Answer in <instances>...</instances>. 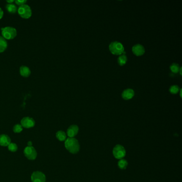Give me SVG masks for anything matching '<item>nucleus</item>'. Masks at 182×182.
<instances>
[{"label": "nucleus", "mask_w": 182, "mask_h": 182, "mask_svg": "<svg viewBox=\"0 0 182 182\" xmlns=\"http://www.w3.org/2000/svg\"><path fill=\"white\" fill-rule=\"evenodd\" d=\"M2 37L6 40L13 39L17 36V30L10 26H7L1 28Z\"/></svg>", "instance_id": "2"}, {"label": "nucleus", "mask_w": 182, "mask_h": 182, "mask_svg": "<svg viewBox=\"0 0 182 182\" xmlns=\"http://www.w3.org/2000/svg\"><path fill=\"white\" fill-rule=\"evenodd\" d=\"M3 11L2 10L1 7H0V19L2 18V17L3 16Z\"/></svg>", "instance_id": "24"}, {"label": "nucleus", "mask_w": 182, "mask_h": 182, "mask_svg": "<svg viewBox=\"0 0 182 182\" xmlns=\"http://www.w3.org/2000/svg\"><path fill=\"white\" fill-rule=\"evenodd\" d=\"M65 148L72 154H76L80 150V146L78 141L75 138L69 137L65 140Z\"/></svg>", "instance_id": "1"}, {"label": "nucleus", "mask_w": 182, "mask_h": 182, "mask_svg": "<svg viewBox=\"0 0 182 182\" xmlns=\"http://www.w3.org/2000/svg\"><path fill=\"white\" fill-rule=\"evenodd\" d=\"M7 2L8 3H13V2H15V1L14 0H7Z\"/></svg>", "instance_id": "26"}, {"label": "nucleus", "mask_w": 182, "mask_h": 182, "mask_svg": "<svg viewBox=\"0 0 182 182\" xmlns=\"http://www.w3.org/2000/svg\"><path fill=\"white\" fill-rule=\"evenodd\" d=\"M118 166L121 169H126L128 165V162L125 159H120L118 162Z\"/></svg>", "instance_id": "18"}, {"label": "nucleus", "mask_w": 182, "mask_h": 182, "mask_svg": "<svg viewBox=\"0 0 182 182\" xmlns=\"http://www.w3.org/2000/svg\"><path fill=\"white\" fill-rule=\"evenodd\" d=\"M17 11L19 16L22 18L28 19L32 16V9L30 6L26 4L20 6Z\"/></svg>", "instance_id": "4"}, {"label": "nucleus", "mask_w": 182, "mask_h": 182, "mask_svg": "<svg viewBox=\"0 0 182 182\" xmlns=\"http://www.w3.org/2000/svg\"><path fill=\"white\" fill-rule=\"evenodd\" d=\"M31 180L32 182H46V175L41 171H34L31 175Z\"/></svg>", "instance_id": "7"}, {"label": "nucleus", "mask_w": 182, "mask_h": 182, "mask_svg": "<svg viewBox=\"0 0 182 182\" xmlns=\"http://www.w3.org/2000/svg\"><path fill=\"white\" fill-rule=\"evenodd\" d=\"M20 74L22 76L27 78L31 74V71L29 67L26 66H22L20 67Z\"/></svg>", "instance_id": "13"}, {"label": "nucleus", "mask_w": 182, "mask_h": 182, "mask_svg": "<svg viewBox=\"0 0 182 182\" xmlns=\"http://www.w3.org/2000/svg\"><path fill=\"white\" fill-rule=\"evenodd\" d=\"M180 90V87L177 85H173L169 88V91L172 94H176Z\"/></svg>", "instance_id": "21"}, {"label": "nucleus", "mask_w": 182, "mask_h": 182, "mask_svg": "<svg viewBox=\"0 0 182 182\" xmlns=\"http://www.w3.org/2000/svg\"><path fill=\"white\" fill-rule=\"evenodd\" d=\"M21 125L25 128H31L36 125V121L32 117H26L21 120Z\"/></svg>", "instance_id": "8"}, {"label": "nucleus", "mask_w": 182, "mask_h": 182, "mask_svg": "<svg viewBox=\"0 0 182 182\" xmlns=\"http://www.w3.org/2000/svg\"><path fill=\"white\" fill-rule=\"evenodd\" d=\"M15 2L17 5L21 6L25 4V3L27 2V1L26 0H16Z\"/></svg>", "instance_id": "23"}, {"label": "nucleus", "mask_w": 182, "mask_h": 182, "mask_svg": "<svg viewBox=\"0 0 182 182\" xmlns=\"http://www.w3.org/2000/svg\"><path fill=\"white\" fill-rule=\"evenodd\" d=\"M6 8L8 12L10 13H15L17 12V6L13 3H7L6 6Z\"/></svg>", "instance_id": "14"}, {"label": "nucleus", "mask_w": 182, "mask_h": 182, "mask_svg": "<svg viewBox=\"0 0 182 182\" xmlns=\"http://www.w3.org/2000/svg\"><path fill=\"white\" fill-rule=\"evenodd\" d=\"M32 145H33V143H32V141H28V143H27V146H32Z\"/></svg>", "instance_id": "25"}, {"label": "nucleus", "mask_w": 182, "mask_h": 182, "mask_svg": "<svg viewBox=\"0 0 182 182\" xmlns=\"http://www.w3.org/2000/svg\"><path fill=\"white\" fill-rule=\"evenodd\" d=\"M180 67L179 64L177 63H173L170 66V69L172 72L174 73H177L180 72Z\"/></svg>", "instance_id": "19"}, {"label": "nucleus", "mask_w": 182, "mask_h": 182, "mask_svg": "<svg viewBox=\"0 0 182 182\" xmlns=\"http://www.w3.org/2000/svg\"><path fill=\"white\" fill-rule=\"evenodd\" d=\"M7 149L11 152H15L18 150V146L15 143H10L9 145L7 146Z\"/></svg>", "instance_id": "20"}, {"label": "nucleus", "mask_w": 182, "mask_h": 182, "mask_svg": "<svg viewBox=\"0 0 182 182\" xmlns=\"http://www.w3.org/2000/svg\"><path fill=\"white\" fill-rule=\"evenodd\" d=\"M134 95H135V92L134 90L130 88L125 89L122 93V97L125 100H129L130 99L132 98Z\"/></svg>", "instance_id": "12"}, {"label": "nucleus", "mask_w": 182, "mask_h": 182, "mask_svg": "<svg viewBox=\"0 0 182 182\" xmlns=\"http://www.w3.org/2000/svg\"><path fill=\"white\" fill-rule=\"evenodd\" d=\"M109 49L112 54L115 55H121L124 52V46L118 41L112 42L109 46Z\"/></svg>", "instance_id": "3"}, {"label": "nucleus", "mask_w": 182, "mask_h": 182, "mask_svg": "<svg viewBox=\"0 0 182 182\" xmlns=\"http://www.w3.org/2000/svg\"><path fill=\"white\" fill-rule=\"evenodd\" d=\"M132 51L136 56H141L145 53V48L142 45L137 44L132 46Z\"/></svg>", "instance_id": "9"}, {"label": "nucleus", "mask_w": 182, "mask_h": 182, "mask_svg": "<svg viewBox=\"0 0 182 182\" xmlns=\"http://www.w3.org/2000/svg\"><path fill=\"white\" fill-rule=\"evenodd\" d=\"M56 136L60 141H65L66 139V134L62 130H60L57 132Z\"/></svg>", "instance_id": "16"}, {"label": "nucleus", "mask_w": 182, "mask_h": 182, "mask_svg": "<svg viewBox=\"0 0 182 182\" xmlns=\"http://www.w3.org/2000/svg\"><path fill=\"white\" fill-rule=\"evenodd\" d=\"M113 154L114 157L117 159H122L126 154L125 147L121 145H117L113 150Z\"/></svg>", "instance_id": "5"}, {"label": "nucleus", "mask_w": 182, "mask_h": 182, "mask_svg": "<svg viewBox=\"0 0 182 182\" xmlns=\"http://www.w3.org/2000/svg\"><path fill=\"white\" fill-rule=\"evenodd\" d=\"M24 154L28 160H34L37 157V152L33 146L26 147L24 150Z\"/></svg>", "instance_id": "6"}, {"label": "nucleus", "mask_w": 182, "mask_h": 182, "mask_svg": "<svg viewBox=\"0 0 182 182\" xmlns=\"http://www.w3.org/2000/svg\"><path fill=\"white\" fill-rule=\"evenodd\" d=\"M13 131L15 133H20L22 131V127L21 124H16L13 126Z\"/></svg>", "instance_id": "22"}, {"label": "nucleus", "mask_w": 182, "mask_h": 182, "mask_svg": "<svg viewBox=\"0 0 182 182\" xmlns=\"http://www.w3.org/2000/svg\"><path fill=\"white\" fill-rule=\"evenodd\" d=\"M11 143V139L9 136L6 134L0 135V146H7Z\"/></svg>", "instance_id": "11"}, {"label": "nucleus", "mask_w": 182, "mask_h": 182, "mask_svg": "<svg viewBox=\"0 0 182 182\" xmlns=\"http://www.w3.org/2000/svg\"><path fill=\"white\" fill-rule=\"evenodd\" d=\"M79 132V127L76 125H71L67 129V135L69 137L74 138Z\"/></svg>", "instance_id": "10"}, {"label": "nucleus", "mask_w": 182, "mask_h": 182, "mask_svg": "<svg viewBox=\"0 0 182 182\" xmlns=\"http://www.w3.org/2000/svg\"><path fill=\"white\" fill-rule=\"evenodd\" d=\"M127 61V57L125 55L120 56L117 59V63L120 66H123L126 64Z\"/></svg>", "instance_id": "17"}, {"label": "nucleus", "mask_w": 182, "mask_h": 182, "mask_svg": "<svg viewBox=\"0 0 182 182\" xmlns=\"http://www.w3.org/2000/svg\"><path fill=\"white\" fill-rule=\"evenodd\" d=\"M7 40L4 37L0 36V53L4 51L7 48Z\"/></svg>", "instance_id": "15"}]
</instances>
